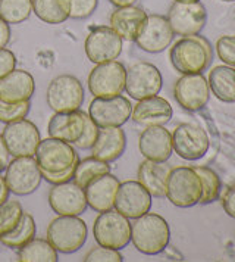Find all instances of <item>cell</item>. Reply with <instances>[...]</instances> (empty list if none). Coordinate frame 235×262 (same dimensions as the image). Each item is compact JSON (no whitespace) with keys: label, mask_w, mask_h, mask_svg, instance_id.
I'll return each mask as SVG.
<instances>
[{"label":"cell","mask_w":235,"mask_h":262,"mask_svg":"<svg viewBox=\"0 0 235 262\" xmlns=\"http://www.w3.org/2000/svg\"><path fill=\"white\" fill-rule=\"evenodd\" d=\"M24 211L18 201H8L0 206V236L9 233L19 223Z\"/></svg>","instance_id":"35"},{"label":"cell","mask_w":235,"mask_h":262,"mask_svg":"<svg viewBox=\"0 0 235 262\" xmlns=\"http://www.w3.org/2000/svg\"><path fill=\"white\" fill-rule=\"evenodd\" d=\"M127 149V136L121 127H103L99 128L97 139L91 147L94 158L105 162H113L121 158Z\"/></svg>","instance_id":"25"},{"label":"cell","mask_w":235,"mask_h":262,"mask_svg":"<svg viewBox=\"0 0 235 262\" xmlns=\"http://www.w3.org/2000/svg\"><path fill=\"white\" fill-rule=\"evenodd\" d=\"M168 201L176 208H191L201 198V181L191 167L171 168L166 181Z\"/></svg>","instance_id":"4"},{"label":"cell","mask_w":235,"mask_h":262,"mask_svg":"<svg viewBox=\"0 0 235 262\" xmlns=\"http://www.w3.org/2000/svg\"><path fill=\"white\" fill-rule=\"evenodd\" d=\"M78 164V162H77ZM77 164L70 165L69 168H66L65 171L62 172H47V171H41V177L43 180H46L47 183H50L52 186L55 184H63V183H68L74 180V174H75V167Z\"/></svg>","instance_id":"41"},{"label":"cell","mask_w":235,"mask_h":262,"mask_svg":"<svg viewBox=\"0 0 235 262\" xmlns=\"http://www.w3.org/2000/svg\"><path fill=\"white\" fill-rule=\"evenodd\" d=\"M119 184L121 183L118 177L110 172L90 181L84 187L87 205L96 212H105L109 209H113Z\"/></svg>","instance_id":"22"},{"label":"cell","mask_w":235,"mask_h":262,"mask_svg":"<svg viewBox=\"0 0 235 262\" xmlns=\"http://www.w3.org/2000/svg\"><path fill=\"white\" fill-rule=\"evenodd\" d=\"M163 87V78L159 68L150 62H137L127 70L125 90L129 97L141 100L160 93Z\"/></svg>","instance_id":"10"},{"label":"cell","mask_w":235,"mask_h":262,"mask_svg":"<svg viewBox=\"0 0 235 262\" xmlns=\"http://www.w3.org/2000/svg\"><path fill=\"white\" fill-rule=\"evenodd\" d=\"M31 109V102H19V103H6L0 100V122L11 124L15 121L25 118Z\"/></svg>","instance_id":"36"},{"label":"cell","mask_w":235,"mask_h":262,"mask_svg":"<svg viewBox=\"0 0 235 262\" xmlns=\"http://www.w3.org/2000/svg\"><path fill=\"white\" fill-rule=\"evenodd\" d=\"M209 147L210 140L207 133L196 124H179L172 133V149L176 155L185 161L201 159L207 154Z\"/></svg>","instance_id":"12"},{"label":"cell","mask_w":235,"mask_h":262,"mask_svg":"<svg viewBox=\"0 0 235 262\" xmlns=\"http://www.w3.org/2000/svg\"><path fill=\"white\" fill-rule=\"evenodd\" d=\"M169 171L171 167L166 162L144 159L138 165L137 180L152 194V198H165Z\"/></svg>","instance_id":"27"},{"label":"cell","mask_w":235,"mask_h":262,"mask_svg":"<svg viewBox=\"0 0 235 262\" xmlns=\"http://www.w3.org/2000/svg\"><path fill=\"white\" fill-rule=\"evenodd\" d=\"M85 115L87 114L81 109L70 112H55L47 125L49 136L68 143H75L81 137L85 127Z\"/></svg>","instance_id":"23"},{"label":"cell","mask_w":235,"mask_h":262,"mask_svg":"<svg viewBox=\"0 0 235 262\" xmlns=\"http://www.w3.org/2000/svg\"><path fill=\"white\" fill-rule=\"evenodd\" d=\"M19 262H56L58 250L55 249L49 240L33 238L27 245H24L18 253Z\"/></svg>","instance_id":"31"},{"label":"cell","mask_w":235,"mask_h":262,"mask_svg":"<svg viewBox=\"0 0 235 262\" xmlns=\"http://www.w3.org/2000/svg\"><path fill=\"white\" fill-rule=\"evenodd\" d=\"M174 96L178 105L190 112H197L207 105L210 89L203 74H185L178 78L174 87Z\"/></svg>","instance_id":"16"},{"label":"cell","mask_w":235,"mask_h":262,"mask_svg":"<svg viewBox=\"0 0 235 262\" xmlns=\"http://www.w3.org/2000/svg\"><path fill=\"white\" fill-rule=\"evenodd\" d=\"M110 172V165L109 162H105L97 158H85L82 161H78L75 167V174H74V183H77L80 187H85L90 181L94 179Z\"/></svg>","instance_id":"32"},{"label":"cell","mask_w":235,"mask_h":262,"mask_svg":"<svg viewBox=\"0 0 235 262\" xmlns=\"http://www.w3.org/2000/svg\"><path fill=\"white\" fill-rule=\"evenodd\" d=\"M207 84L213 96L223 103H235V68L218 65L212 68Z\"/></svg>","instance_id":"28"},{"label":"cell","mask_w":235,"mask_h":262,"mask_svg":"<svg viewBox=\"0 0 235 262\" xmlns=\"http://www.w3.org/2000/svg\"><path fill=\"white\" fill-rule=\"evenodd\" d=\"M221 2H225V3H232L235 0H221Z\"/></svg>","instance_id":"49"},{"label":"cell","mask_w":235,"mask_h":262,"mask_svg":"<svg viewBox=\"0 0 235 262\" xmlns=\"http://www.w3.org/2000/svg\"><path fill=\"white\" fill-rule=\"evenodd\" d=\"M216 53L225 65L235 68V36H222L216 41Z\"/></svg>","instance_id":"37"},{"label":"cell","mask_w":235,"mask_h":262,"mask_svg":"<svg viewBox=\"0 0 235 262\" xmlns=\"http://www.w3.org/2000/svg\"><path fill=\"white\" fill-rule=\"evenodd\" d=\"M35 231H37V227H35L34 216L31 214L24 212L19 223L16 224V227L13 230L0 236V242L6 248L21 249L24 245H27L30 240H33L35 237Z\"/></svg>","instance_id":"30"},{"label":"cell","mask_w":235,"mask_h":262,"mask_svg":"<svg viewBox=\"0 0 235 262\" xmlns=\"http://www.w3.org/2000/svg\"><path fill=\"white\" fill-rule=\"evenodd\" d=\"M174 2H184V3H188V2H200V0H174Z\"/></svg>","instance_id":"48"},{"label":"cell","mask_w":235,"mask_h":262,"mask_svg":"<svg viewBox=\"0 0 235 262\" xmlns=\"http://www.w3.org/2000/svg\"><path fill=\"white\" fill-rule=\"evenodd\" d=\"M87 224L78 215H59L47 227L49 243L65 255L81 249L87 240Z\"/></svg>","instance_id":"3"},{"label":"cell","mask_w":235,"mask_h":262,"mask_svg":"<svg viewBox=\"0 0 235 262\" xmlns=\"http://www.w3.org/2000/svg\"><path fill=\"white\" fill-rule=\"evenodd\" d=\"M174 115V109L171 103L160 96H152L137 100V105L132 106L131 118L135 124L144 127L150 125H165Z\"/></svg>","instance_id":"21"},{"label":"cell","mask_w":235,"mask_h":262,"mask_svg":"<svg viewBox=\"0 0 235 262\" xmlns=\"http://www.w3.org/2000/svg\"><path fill=\"white\" fill-rule=\"evenodd\" d=\"M127 68L115 60L97 63L88 75V90L94 97H112L125 90Z\"/></svg>","instance_id":"7"},{"label":"cell","mask_w":235,"mask_h":262,"mask_svg":"<svg viewBox=\"0 0 235 262\" xmlns=\"http://www.w3.org/2000/svg\"><path fill=\"white\" fill-rule=\"evenodd\" d=\"M2 136L5 139L9 154L13 158L35 155V150L41 140L37 125L25 118L6 124Z\"/></svg>","instance_id":"15"},{"label":"cell","mask_w":235,"mask_h":262,"mask_svg":"<svg viewBox=\"0 0 235 262\" xmlns=\"http://www.w3.org/2000/svg\"><path fill=\"white\" fill-rule=\"evenodd\" d=\"M113 6H116V8H124V6H131V5H134L137 0H109Z\"/></svg>","instance_id":"47"},{"label":"cell","mask_w":235,"mask_h":262,"mask_svg":"<svg viewBox=\"0 0 235 262\" xmlns=\"http://www.w3.org/2000/svg\"><path fill=\"white\" fill-rule=\"evenodd\" d=\"M122 46L124 40L118 36V33L112 27L100 25L93 28L87 36L84 50L90 62L97 65L118 59V56L122 53Z\"/></svg>","instance_id":"14"},{"label":"cell","mask_w":235,"mask_h":262,"mask_svg":"<svg viewBox=\"0 0 235 262\" xmlns=\"http://www.w3.org/2000/svg\"><path fill=\"white\" fill-rule=\"evenodd\" d=\"M93 236L100 246L110 249H124L131 242V223L129 218L116 209L100 212L93 226Z\"/></svg>","instance_id":"5"},{"label":"cell","mask_w":235,"mask_h":262,"mask_svg":"<svg viewBox=\"0 0 235 262\" xmlns=\"http://www.w3.org/2000/svg\"><path fill=\"white\" fill-rule=\"evenodd\" d=\"M113 208L129 220H135L150 211L152 194L143 187L138 180L124 181L119 184Z\"/></svg>","instance_id":"18"},{"label":"cell","mask_w":235,"mask_h":262,"mask_svg":"<svg viewBox=\"0 0 235 262\" xmlns=\"http://www.w3.org/2000/svg\"><path fill=\"white\" fill-rule=\"evenodd\" d=\"M99 0H70V13L72 19H85L91 16L97 8Z\"/></svg>","instance_id":"40"},{"label":"cell","mask_w":235,"mask_h":262,"mask_svg":"<svg viewBox=\"0 0 235 262\" xmlns=\"http://www.w3.org/2000/svg\"><path fill=\"white\" fill-rule=\"evenodd\" d=\"M85 262H121L124 261V256L119 253V250L110 249L106 246H97L91 249L84 258Z\"/></svg>","instance_id":"38"},{"label":"cell","mask_w":235,"mask_h":262,"mask_svg":"<svg viewBox=\"0 0 235 262\" xmlns=\"http://www.w3.org/2000/svg\"><path fill=\"white\" fill-rule=\"evenodd\" d=\"M171 240V228L163 216L147 214L135 218L131 224V242L135 249L144 255H159L163 252Z\"/></svg>","instance_id":"2"},{"label":"cell","mask_w":235,"mask_h":262,"mask_svg":"<svg viewBox=\"0 0 235 262\" xmlns=\"http://www.w3.org/2000/svg\"><path fill=\"white\" fill-rule=\"evenodd\" d=\"M46 100L53 112L77 111L84 102V87L77 77L62 74L49 84Z\"/></svg>","instance_id":"6"},{"label":"cell","mask_w":235,"mask_h":262,"mask_svg":"<svg viewBox=\"0 0 235 262\" xmlns=\"http://www.w3.org/2000/svg\"><path fill=\"white\" fill-rule=\"evenodd\" d=\"M169 59L174 70L182 75L203 74L213 60V49L203 36H187L179 38L169 50Z\"/></svg>","instance_id":"1"},{"label":"cell","mask_w":235,"mask_h":262,"mask_svg":"<svg viewBox=\"0 0 235 262\" xmlns=\"http://www.w3.org/2000/svg\"><path fill=\"white\" fill-rule=\"evenodd\" d=\"M35 90L34 77L24 70H13L0 78V100L19 103L30 100Z\"/></svg>","instance_id":"24"},{"label":"cell","mask_w":235,"mask_h":262,"mask_svg":"<svg viewBox=\"0 0 235 262\" xmlns=\"http://www.w3.org/2000/svg\"><path fill=\"white\" fill-rule=\"evenodd\" d=\"M49 205L58 215H80L87 209L85 191L77 183L55 184L49 191Z\"/></svg>","instance_id":"19"},{"label":"cell","mask_w":235,"mask_h":262,"mask_svg":"<svg viewBox=\"0 0 235 262\" xmlns=\"http://www.w3.org/2000/svg\"><path fill=\"white\" fill-rule=\"evenodd\" d=\"M147 13L143 8L135 5L118 8L110 15V27L125 41H135L141 28L146 23Z\"/></svg>","instance_id":"26"},{"label":"cell","mask_w":235,"mask_h":262,"mask_svg":"<svg viewBox=\"0 0 235 262\" xmlns=\"http://www.w3.org/2000/svg\"><path fill=\"white\" fill-rule=\"evenodd\" d=\"M9 150H8V146L5 143V139L0 133V172H3L8 164H9Z\"/></svg>","instance_id":"44"},{"label":"cell","mask_w":235,"mask_h":262,"mask_svg":"<svg viewBox=\"0 0 235 262\" xmlns=\"http://www.w3.org/2000/svg\"><path fill=\"white\" fill-rule=\"evenodd\" d=\"M16 68V58L9 49H0V78Z\"/></svg>","instance_id":"42"},{"label":"cell","mask_w":235,"mask_h":262,"mask_svg":"<svg viewBox=\"0 0 235 262\" xmlns=\"http://www.w3.org/2000/svg\"><path fill=\"white\" fill-rule=\"evenodd\" d=\"M6 184L9 190L18 196L34 193L41 184V169L33 156H19L11 161L6 167Z\"/></svg>","instance_id":"9"},{"label":"cell","mask_w":235,"mask_h":262,"mask_svg":"<svg viewBox=\"0 0 235 262\" xmlns=\"http://www.w3.org/2000/svg\"><path fill=\"white\" fill-rule=\"evenodd\" d=\"M99 125L94 122L93 119L90 118V115L87 114L85 115V127L82 131L81 137L75 142L77 147L81 149V150H87V149H91L93 147L94 142L97 139V134H99Z\"/></svg>","instance_id":"39"},{"label":"cell","mask_w":235,"mask_h":262,"mask_svg":"<svg viewBox=\"0 0 235 262\" xmlns=\"http://www.w3.org/2000/svg\"><path fill=\"white\" fill-rule=\"evenodd\" d=\"M33 12V0H0V18L8 24H21Z\"/></svg>","instance_id":"34"},{"label":"cell","mask_w":235,"mask_h":262,"mask_svg":"<svg viewBox=\"0 0 235 262\" xmlns=\"http://www.w3.org/2000/svg\"><path fill=\"white\" fill-rule=\"evenodd\" d=\"M168 21L176 36H196L207 24V11L201 2H174L168 12Z\"/></svg>","instance_id":"8"},{"label":"cell","mask_w":235,"mask_h":262,"mask_svg":"<svg viewBox=\"0 0 235 262\" xmlns=\"http://www.w3.org/2000/svg\"><path fill=\"white\" fill-rule=\"evenodd\" d=\"M33 12L46 24H62L69 18L70 0H33Z\"/></svg>","instance_id":"29"},{"label":"cell","mask_w":235,"mask_h":262,"mask_svg":"<svg viewBox=\"0 0 235 262\" xmlns=\"http://www.w3.org/2000/svg\"><path fill=\"white\" fill-rule=\"evenodd\" d=\"M11 40V27L0 18V49L6 48Z\"/></svg>","instance_id":"45"},{"label":"cell","mask_w":235,"mask_h":262,"mask_svg":"<svg viewBox=\"0 0 235 262\" xmlns=\"http://www.w3.org/2000/svg\"><path fill=\"white\" fill-rule=\"evenodd\" d=\"M222 208L226 214L235 220V184L229 186L222 196Z\"/></svg>","instance_id":"43"},{"label":"cell","mask_w":235,"mask_h":262,"mask_svg":"<svg viewBox=\"0 0 235 262\" xmlns=\"http://www.w3.org/2000/svg\"><path fill=\"white\" fill-rule=\"evenodd\" d=\"M132 112V105L125 96L94 97L88 106V115L94 122L103 127H122Z\"/></svg>","instance_id":"13"},{"label":"cell","mask_w":235,"mask_h":262,"mask_svg":"<svg viewBox=\"0 0 235 262\" xmlns=\"http://www.w3.org/2000/svg\"><path fill=\"white\" fill-rule=\"evenodd\" d=\"M9 194H11V190L6 184V180L0 176V206L9 201Z\"/></svg>","instance_id":"46"},{"label":"cell","mask_w":235,"mask_h":262,"mask_svg":"<svg viewBox=\"0 0 235 262\" xmlns=\"http://www.w3.org/2000/svg\"><path fill=\"white\" fill-rule=\"evenodd\" d=\"M35 161L41 171L62 172L80 161L77 150L68 142L49 137L40 140L35 150Z\"/></svg>","instance_id":"11"},{"label":"cell","mask_w":235,"mask_h":262,"mask_svg":"<svg viewBox=\"0 0 235 262\" xmlns=\"http://www.w3.org/2000/svg\"><path fill=\"white\" fill-rule=\"evenodd\" d=\"M201 181V198L200 205H209L216 202L222 193V181L216 171L207 167H194Z\"/></svg>","instance_id":"33"},{"label":"cell","mask_w":235,"mask_h":262,"mask_svg":"<svg viewBox=\"0 0 235 262\" xmlns=\"http://www.w3.org/2000/svg\"><path fill=\"white\" fill-rule=\"evenodd\" d=\"M174 31L168 18L163 15H147L140 34L135 38L137 46L147 53H160L171 46Z\"/></svg>","instance_id":"17"},{"label":"cell","mask_w":235,"mask_h":262,"mask_svg":"<svg viewBox=\"0 0 235 262\" xmlns=\"http://www.w3.org/2000/svg\"><path fill=\"white\" fill-rule=\"evenodd\" d=\"M138 149L144 159L166 162L174 152L172 133H169L163 125L146 127L138 137Z\"/></svg>","instance_id":"20"}]
</instances>
